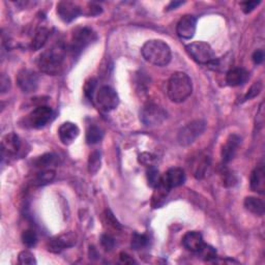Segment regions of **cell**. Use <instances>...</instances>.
<instances>
[{
  "label": "cell",
  "instance_id": "cell-1",
  "mask_svg": "<svg viewBox=\"0 0 265 265\" xmlns=\"http://www.w3.org/2000/svg\"><path fill=\"white\" fill-rule=\"evenodd\" d=\"M66 57V45L62 41H57L39 55L38 59V67L47 75L55 76L61 73L63 66H65Z\"/></svg>",
  "mask_w": 265,
  "mask_h": 265
},
{
  "label": "cell",
  "instance_id": "cell-2",
  "mask_svg": "<svg viewBox=\"0 0 265 265\" xmlns=\"http://www.w3.org/2000/svg\"><path fill=\"white\" fill-rule=\"evenodd\" d=\"M144 59L156 67H165L171 60V49L160 39L148 40L142 47Z\"/></svg>",
  "mask_w": 265,
  "mask_h": 265
},
{
  "label": "cell",
  "instance_id": "cell-3",
  "mask_svg": "<svg viewBox=\"0 0 265 265\" xmlns=\"http://www.w3.org/2000/svg\"><path fill=\"white\" fill-rule=\"evenodd\" d=\"M192 91V80L186 73L176 72L168 81V97L173 103L185 102Z\"/></svg>",
  "mask_w": 265,
  "mask_h": 265
},
{
  "label": "cell",
  "instance_id": "cell-4",
  "mask_svg": "<svg viewBox=\"0 0 265 265\" xmlns=\"http://www.w3.org/2000/svg\"><path fill=\"white\" fill-rule=\"evenodd\" d=\"M95 39H97V35L92 29L88 27L78 28L73 34L70 52L74 57H78Z\"/></svg>",
  "mask_w": 265,
  "mask_h": 265
},
{
  "label": "cell",
  "instance_id": "cell-5",
  "mask_svg": "<svg viewBox=\"0 0 265 265\" xmlns=\"http://www.w3.org/2000/svg\"><path fill=\"white\" fill-rule=\"evenodd\" d=\"M188 54L200 65H209L216 59L215 52L204 41H194L186 47Z\"/></svg>",
  "mask_w": 265,
  "mask_h": 265
},
{
  "label": "cell",
  "instance_id": "cell-6",
  "mask_svg": "<svg viewBox=\"0 0 265 265\" xmlns=\"http://www.w3.org/2000/svg\"><path fill=\"white\" fill-rule=\"evenodd\" d=\"M205 130V122L203 120H194L180 129L177 136V141L182 146H189L196 141L199 136Z\"/></svg>",
  "mask_w": 265,
  "mask_h": 265
},
{
  "label": "cell",
  "instance_id": "cell-7",
  "mask_svg": "<svg viewBox=\"0 0 265 265\" xmlns=\"http://www.w3.org/2000/svg\"><path fill=\"white\" fill-rule=\"evenodd\" d=\"M167 117L166 111L153 103H148L140 112V119L146 126H156L164 122Z\"/></svg>",
  "mask_w": 265,
  "mask_h": 265
},
{
  "label": "cell",
  "instance_id": "cell-8",
  "mask_svg": "<svg viewBox=\"0 0 265 265\" xmlns=\"http://www.w3.org/2000/svg\"><path fill=\"white\" fill-rule=\"evenodd\" d=\"M97 104L104 112H110L117 107L119 98L116 91L110 86H102L97 93Z\"/></svg>",
  "mask_w": 265,
  "mask_h": 265
},
{
  "label": "cell",
  "instance_id": "cell-9",
  "mask_svg": "<svg viewBox=\"0 0 265 265\" xmlns=\"http://www.w3.org/2000/svg\"><path fill=\"white\" fill-rule=\"evenodd\" d=\"M53 110L48 106H38L33 112H30L26 118L27 124L33 129H40L51 121Z\"/></svg>",
  "mask_w": 265,
  "mask_h": 265
},
{
  "label": "cell",
  "instance_id": "cell-10",
  "mask_svg": "<svg viewBox=\"0 0 265 265\" xmlns=\"http://www.w3.org/2000/svg\"><path fill=\"white\" fill-rule=\"evenodd\" d=\"M77 234L75 232H68L63 234L57 235L49 239L47 242V249L51 253H60L63 250L72 248L76 245Z\"/></svg>",
  "mask_w": 265,
  "mask_h": 265
},
{
  "label": "cell",
  "instance_id": "cell-11",
  "mask_svg": "<svg viewBox=\"0 0 265 265\" xmlns=\"http://www.w3.org/2000/svg\"><path fill=\"white\" fill-rule=\"evenodd\" d=\"M17 84L23 92H34L38 87V75L33 70H21L17 75Z\"/></svg>",
  "mask_w": 265,
  "mask_h": 265
},
{
  "label": "cell",
  "instance_id": "cell-12",
  "mask_svg": "<svg viewBox=\"0 0 265 265\" xmlns=\"http://www.w3.org/2000/svg\"><path fill=\"white\" fill-rule=\"evenodd\" d=\"M197 19L192 15H186L180 18L176 26V33L180 38L190 39L196 33Z\"/></svg>",
  "mask_w": 265,
  "mask_h": 265
},
{
  "label": "cell",
  "instance_id": "cell-13",
  "mask_svg": "<svg viewBox=\"0 0 265 265\" xmlns=\"http://www.w3.org/2000/svg\"><path fill=\"white\" fill-rule=\"evenodd\" d=\"M57 14L66 23H70L82 14V8L75 2L60 1L57 4Z\"/></svg>",
  "mask_w": 265,
  "mask_h": 265
},
{
  "label": "cell",
  "instance_id": "cell-14",
  "mask_svg": "<svg viewBox=\"0 0 265 265\" xmlns=\"http://www.w3.org/2000/svg\"><path fill=\"white\" fill-rule=\"evenodd\" d=\"M241 144V138L238 135H230L226 143L222 148V160L223 163L228 164L235 157L238 148Z\"/></svg>",
  "mask_w": 265,
  "mask_h": 265
},
{
  "label": "cell",
  "instance_id": "cell-15",
  "mask_svg": "<svg viewBox=\"0 0 265 265\" xmlns=\"http://www.w3.org/2000/svg\"><path fill=\"white\" fill-rule=\"evenodd\" d=\"M162 182L169 188L173 189L182 186L186 182V173L184 169L179 167L170 168L169 170L162 175Z\"/></svg>",
  "mask_w": 265,
  "mask_h": 265
},
{
  "label": "cell",
  "instance_id": "cell-16",
  "mask_svg": "<svg viewBox=\"0 0 265 265\" xmlns=\"http://www.w3.org/2000/svg\"><path fill=\"white\" fill-rule=\"evenodd\" d=\"M80 130L77 124L73 122H65L60 125L58 130V136L60 141L65 145H70L77 139Z\"/></svg>",
  "mask_w": 265,
  "mask_h": 265
},
{
  "label": "cell",
  "instance_id": "cell-17",
  "mask_svg": "<svg viewBox=\"0 0 265 265\" xmlns=\"http://www.w3.org/2000/svg\"><path fill=\"white\" fill-rule=\"evenodd\" d=\"M21 147V140L19 136L14 133L7 134L3 137L1 142V150L3 156L15 155Z\"/></svg>",
  "mask_w": 265,
  "mask_h": 265
},
{
  "label": "cell",
  "instance_id": "cell-18",
  "mask_svg": "<svg viewBox=\"0 0 265 265\" xmlns=\"http://www.w3.org/2000/svg\"><path fill=\"white\" fill-rule=\"evenodd\" d=\"M183 245L190 252L198 253L204 245L202 234L197 231H189L183 238Z\"/></svg>",
  "mask_w": 265,
  "mask_h": 265
},
{
  "label": "cell",
  "instance_id": "cell-19",
  "mask_svg": "<svg viewBox=\"0 0 265 265\" xmlns=\"http://www.w3.org/2000/svg\"><path fill=\"white\" fill-rule=\"evenodd\" d=\"M251 189L254 192L264 194L265 190V172L263 165H259L255 168V170L252 172L251 175Z\"/></svg>",
  "mask_w": 265,
  "mask_h": 265
},
{
  "label": "cell",
  "instance_id": "cell-20",
  "mask_svg": "<svg viewBox=\"0 0 265 265\" xmlns=\"http://www.w3.org/2000/svg\"><path fill=\"white\" fill-rule=\"evenodd\" d=\"M249 78V73L242 68L231 69L226 75V82L229 86L235 87L242 85Z\"/></svg>",
  "mask_w": 265,
  "mask_h": 265
},
{
  "label": "cell",
  "instance_id": "cell-21",
  "mask_svg": "<svg viewBox=\"0 0 265 265\" xmlns=\"http://www.w3.org/2000/svg\"><path fill=\"white\" fill-rule=\"evenodd\" d=\"M170 189H169L161 180V184L154 188V192L152 195L151 205L153 208H158L164 204L169 192H170Z\"/></svg>",
  "mask_w": 265,
  "mask_h": 265
},
{
  "label": "cell",
  "instance_id": "cell-22",
  "mask_svg": "<svg viewBox=\"0 0 265 265\" xmlns=\"http://www.w3.org/2000/svg\"><path fill=\"white\" fill-rule=\"evenodd\" d=\"M243 204H245V207L252 214L259 217H262L264 215L265 206L261 199L257 197H247Z\"/></svg>",
  "mask_w": 265,
  "mask_h": 265
},
{
  "label": "cell",
  "instance_id": "cell-23",
  "mask_svg": "<svg viewBox=\"0 0 265 265\" xmlns=\"http://www.w3.org/2000/svg\"><path fill=\"white\" fill-rule=\"evenodd\" d=\"M49 37H50V30L47 27L38 28L33 38V41H31V49L34 51H38L43 48L46 45Z\"/></svg>",
  "mask_w": 265,
  "mask_h": 265
},
{
  "label": "cell",
  "instance_id": "cell-24",
  "mask_svg": "<svg viewBox=\"0 0 265 265\" xmlns=\"http://www.w3.org/2000/svg\"><path fill=\"white\" fill-rule=\"evenodd\" d=\"M104 133L101 128L97 125H90L86 131V142L89 145L97 144L103 139Z\"/></svg>",
  "mask_w": 265,
  "mask_h": 265
},
{
  "label": "cell",
  "instance_id": "cell-25",
  "mask_svg": "<svg viewBox=\"0 0 265 265\" xmlns=\"http://www.w3.org/2000/svg\"><path fill=\"white\" fill-rule=\"evenodd\" d=\"M56 160H57V156L55 154L46 153V154H43V155L37 157L36 160L34 161V164L37 168L43 169V170H45V169H47L48 167L54 165L56 163Z\"/></svg>",
  "mask_w": 265,
  "mask_h": 265
},
{
  "label": "cell",
  "instance_id": "cell-26",
  "mask_svg": "<svg viewBox=\"0 0 265 265\" xmlns=\"http://www.w3.org/2000/svg\"><path fill=\"white\" fill-rule=\"evenodd\" d=\"M55 171L52 169H45L41 172L38 173V175L35 178V185L36 186H45L53 182V179L55 178Z\"/></svg>",
  "mask_w": 265,
  "mask_h": 265
},
{
  "label": "cell",
  "instance_id": "cell-27",
  "mask_svg": "<svg viewBox=\"0 0 265 265\" xmlns=\"http://www.w3.org/2000/svg\"><path fill=\"white\" fill-rule=\"evenodd\" d=\"M102 155L100 151H92L88 158V171L90 174H95L101 168Z\"/></svg>",
  "mask_w": 265,
  "mask_h": 265
},
{
  "label": "cell",
  "instance_id": "cell-28",
  "mask_svg": "<svg viewBox=\"0 0 265 265\" xmlns=\"http://www.w3.org/2000/svg\"><path fill=\"white\" fill-rule=\"evenodd\" d=\"M150 243V238L145 234H139V233H134L132 236V248L134 250H142L146 248Z\"/></svg>",
  "mask_w": 265,
  "mask_h": 265
},
{
  "label": "cell",
  "instance_id": "cell-29",
  "mask_svg": "<svg viewBox=\"0 0 265 265\" xmlns=\"http://www.w3.org/2000/svg\"><path fill=\"white\" fill-rule=\"evenodd\" d=\"M22 241H23L24 245L28 248L35 247L38 242V235H37L36 231L31 230V229L25 230L22 233Z\"/></svg>",
  "mask_w": 265,
  "mask_h": 265
},
{
  "label": "cell",
  "instance_id": "cell-30",
  "mask_svg": "<svg viewBox=\"0 0 265 265\" xmlns=\"http://www.w3.org/2000/svg\"><path fill=\"white\" fill-rule=\"evenodd\" d=\"M200 258H202L205 261H211L217 258V251L215 248L210 247L208 245H204L201 248V250L198 252Z\"/></svg>",
  "mask_w": 265,
  "mask_h": 265
},
{
  "label": "cell",
  "instance_id": "cell-31",
  "mask_svg": "<svg viewBox=\"0 0 265 265\" xmlns=\"http://www.w3.org/2000/svg\"><path fill=\"white\" fill-rule=\"evenodd\" d=\"M138 160H139L140 164L148 168H154L158 161L156 155L150 152H142L141 154H139V158H138Z\"/></svg>",
  "mask_w": 265,
  "mask_h": 265
},
{
  "label": "cell",
  "instance_id": "cell-32",
  "mask_svg": "<svg viewBox=\"0 0 265 265\" xmlns=\"http://www.w3.org/2000/svg\"><path fill=\"white\" fill-rule=\"evenodd\" d=\"M147 180H148V185H150L151 188H155L158 185L161 184L162 180V175L158 172V170L154 168H150V170L147 171Z\"/></svg>",
  "mask_w": 265,
  "mask_h": 265
},
{
  "label": "cell",
  "instance_id": "cell-33",
  "mask_svg": "<svg viewBox=\"0 0 265 265\" xmlns=\"http://www.w3.org/2000/svg\"><path fill=\"white\" fill-rule=\"evenodd\" d=\"M18 262L20 264H23V265H25V264H28V265H35V264H37V260H36L35 255L31 252H29V251L21 252L19 254Z\"/></svg>",
  "mask_w": 265,
  "mask_h": 265
},
{
  "label": "cell",
  "instance_id": "cell-34",
  "mask_svg": "<svg viewBox=\"0 0 265 265\" xmlns=\"http://www.w3.org/2000/svg\"><path fill=\"white\" fill-rule=\"evenodd\" d=\"M262 83L261 81H258V82H255L253 84V85L250 87V89L248 90L247 94L245 95V101H248V100H252L254 98H256L257 95H259V93L261 92L262 90Z\"/></svg>",
  "mask_w": 265,
  "mask_h": 265
},
{
  "label": "cell",
  "instance_id": "cell-35",
  "mask_svg": "<svg viewBox=\"0 0 265 265\" xmlns=\"http://www.w3.org/2000/svg\"><path fill=\"white\" fill-rule=\"evenodd\" d=\"M97 79L94 78H90L86 81L85 85H84V92H85V95L86 98L89 100V101H92V98H93V93H94V90H95V87H97Z\"/></svg>",
  "mask_w": 265,
  "mask_h": 265
},
{
  "label": "cell",
  "instance_id": "cell-36",
  "mask_svg": "<svg viewBox=\"0 0 265 265\" xmlns=\"http://www.w3.org/2000/svg\"><path fill=\"white\" fill-rule=\"evenodd\" d=\"M101 243L106 251H111L115 247V239L108 234H104L101 237Z\"/></svg>",
  "mask_w": 265,
  "mask_h": 265
},
{
  "label": "cell",
  "instance_id": "cell-37",
  "mask_svg": "<svg viewBox=\"0 0 265 265\" xmlns=\"http://www.w3.org/2000/svg\"><path fill=\"white\" fill-rule=\"evenodd\" d=\"M260 4V1H245V2H241L240 3V6L242 7V10L245 14H250L252 10H254L256 8V6Z\"/></svg>",
  "mask_w": 265,
  "mask_h": 265
},
{
  "label": "cell",
  "instance_id": "cell-38",
  "mask_svg": "<svg viewBox=\"0 0 265 265\" xmlns=\"http://www.w3.org/2000/svg\"><path fill=\"white\" fill-rule=\"evenodd\" d=\"M106 219H107L109 224H111L114 228H117V229H120L121 228V226L119 224V222L115 219V217L113 216V214L111 213L110 210L106 211Z\"/></svg>",
  "mask_w": 265,
  "mask_h": 265
},
{
  "label": "cell",
  "instance_id": "cell-39",
  "mask_svg": "<svg viewBox=\"0 0 265 265\" xmlns=\"http://www.w3.org/2000/svg\"><path fill=\"white\" fill-rule=\"evenodd\" d=\"M89 15L90 16H98L100 14H102L103 12V8L101 5H99L98 3H94V2H90L89 3Z\"/></svg>",
  "mask_w": 265,
  "mask_h": 265
},
{
  "label": "cell",
  "instance_id": "cell-40",
  "mask_svg": "<svg viewBox=\"0 0 265 265\" xmlns=\"http://www.w3.org/2000/svg\"><path fill=\"white\" fill-rule=\"evenodd\" d=\"M253 61L255 65H260L264 60V52L263 50H256L253 54Z\"/></svg>",
  "mask_w": 265,
  "mask_h": 265
},
{
  "label": "cell",
  "instance_id": "cell-41",
  "mask_svg": "<svg viewBox=\"0 0 265 265\" xmlns=\"http://www.w3.org/2000/svg\"><path fill=\"white\" fill-rule=\"evenodd\" d=\"M0 82H1V83H0V88H1V92L4 93L10 87V81H9L8 77H6L3 74V75L1 76V80H0Z\"/></svg>",
  "mask_w": 265,
  "mask_h": 265
},
{
  "label": "cell",
  "instance_id": "cell-42",
  "mask_svg": "<svg viewBox=\"0 0 265 265\" xmlns=\"http://www.w3.org/2000/svg\"><path fill=\"white\" fill-rule=\"evenodd\" d=\"M264 111H263V103L261 104L260 106V110L257 114V126H259V128H261V126L263 125V122H264Z\"/></svg>",
  "mask_w": 265,
  "mask_h": 265
},
{
  "label": "cell",
  "instance_id": "cell-43",
  "mask_svg": "<svg viewBox=\"0 0 265 265\" xmlns=\"http://www.w3.org/2000/svg\"><path fill=\"white\" fill-rule=\"evenodd\" d=\"M120 260L123 263H134L135 262L134 259L130 255H128L126 253H121L120 254Z\"/></svg>",
  "mask_w": 265,
  "mask_h": 265
},
{
  "label": "cell",
  "instance_id": "cell-44",
  "mask_svg": "<svg viewBox=\"0 0 265 265\" xmlns=\"http://www.w3.org/2000/svg\"><path fill=\"white\" fill-rule=\"evenodd\" d=\"M184 2H182V1H172L170 4H169V6H168V10H171V9H175L177 6H179V5H182Z\"/></svg>",
  "mask_w": 265,
  "mask_h": 265
}]
</instances>
